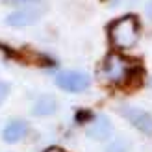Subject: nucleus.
I'll return each mask as SVG.
<instances>
[{
    "mask_svg": "<svg viewBox=\"0 0 152 152\" xmlns=\"http://www.w3.org/2000/svg\"><path fill=\"white\" fill-rule=\"evenodd\" d=\"M108 32L110 41L117 50H128L139 39V20L134 15H124L111 22Z\"/></svg>",
    "mask_w": 152,
    "mask_h": 152,
    "instance_id": "obj_1",
    "label": "nucleus"
},
{
    "mask_svg": "<svg viewBox=\"0 0 152 152\" xmlns=\"http://www.w3.org/2000/svg\"><path fill=\"white\" fill-rule=\"evenodd\" d=\"M119 113L130 123L135 130H139L147 135H152V115L148 111L137 108V106H119Z\"/></svg>",
    "mask_w": 152,
    "mask_h": 152,
    "instance_id": "obj_4",
    "label": "nucleus"
},
{
    "mask_svg": "<svg viewBox=\"0 0 152 152\" xmlns=\"http://www.w3.org/2000/svg\"><path fill=\"white\" fill-rule=\"evenodd\" d=\"M28 134V124L24 121H11L7 123V126L4 128L2 132V137L6 143H17L20 139H24Z\"/></svg>",
    "mask_w": 152,
    "mask_h": 152,
    "instance_id": "obj_7",
    "label": "nucleus"
},
{
    "mask_svg": "<svg viewBox=\"0 0 152 152\" xmlns=\"http://www.w3.org/2000/svg\"><path fill=\"white\" fill-rule=\"evenodd\" d=\"M128 2H134V0H111L113 6H121V4H128Z\"/></svg>",
    "mask_w": 152,
    "mask_h": 152,
    "instance_id": "obj_12",
    "label": "nucleus"
},
{
    "mask_svg": "<svg viewBox=\"0 0 152 152\" xmlns=\"http://www.w3.org/2000/svg\"><path fill=\"white\" fill-rule=\"evenodd\" d=\"M135 67L132 61L121 54H110L102 63V76L110 83H124L132 78Z\"/></svg>",
    "mask_w": 152,
    "mask_h": 152,
    "instance_id": "obj_2",
    "label": "nucleus"
},
{
    "mask_svg": "<svg viewBox=\"0 0 152 152\" xmlns=\"http://www.w3.org/2000/svg\"><path fill=\"white\" fill-rule=\"evenodd\" d=\"M145 13H147V17L152 20V0H148L147 6H145Z\"/></svg>",
    "mask_w": 152,
    "mask_h": 152,
    "instance_id": "obj_11",
    "label": "nucleus"
},
{
    "mask_svg": "<svg viewBox=\"0 0 152 152\" xmlns=\"http://www.w3.org/2000/svg\"><path fill=\"white\" fill-rule=\"evenodd\" d=\"M56 86L67 93H82L91 86V78L87 72L82 71H61L56 74Z\"/></svg>",
    "mask_w": 152,
    "mask_h": 152,
    "instance_id": "obj_3",
    "label": "nucleus"
},
{
    "mask_svg": "<svg viewBox=\"0 0 152 152\" xmlns=\"http://www.w3.org/2000/svg\"><path fill=\"white\" fill-rule=\"evenodd\" d=\"M43 152H63V150L59 148V147H48V148H45Z\"/></svg>",
    "mask_w": 152,
    "mask_h": 152,
    "instance_id": "obj_13",
    "label": "nucleus"
},
{
    "mask_svg": "<svg viewBox=\"0 0 152 152\" xmlns=\"http://www.w3.org/2000/svg\"><path fill=\"white\" fill-rule=\"evenodd\" d=\"M7 95H10V83H6V82H0V104H2Z\"/></svg>",
    "mask_w": 152,
    "mask_h": 152,
    "instance_id": "obj_10",
    "label": "nucleus"
},
{
    "mask_svg": "<svg viewBox=\"0 0 152 152\" xmlns=\"http://www.w3.org/2000/svg\"><path fill=\"white\" fill-rule=\"evenodd\" d=\"M111 132H113L111 121L106 115H102V113L100 115H95L93 121H91L86 128V134L91 139H96V141H106L111 135Z\"/></svg>",
    "mask_w": 152,
    "mask_h": 152,
    "instance_id": "obj_6",
    "label": "nucleus"
},
{
    "mask_svg": "<svg viewBox=\"0 0 152 152\" xmlns=\"http://www.w3.org/2000/svg\"><path fill=\"white\" fill-rule=\"evenodd\" d=\"M56 110H58V102H56V98L50 96V95L39 96L34 102V106H32V113H34V115H37V117H48Z\"/></svg>",
    "mask_w": 152,
    "mask_h": 152,
    "instance_id": "obj_8",
    "label": "nucleus"
},
{
    "mask_svg": "<svg viewBox=\"0 0 152 152\" xmlns=\"http://www.w3.org/2000/svg\"><path fill=\"white\" fill-rule=\"evenodd\" d=\"M130 150V141L124 137H117L110 141V145L106 147V152H128Z\"/></svg>",
    "mask_w": 152,
    "mask_h": 152,
    "instance_id": "obj_9",
    "label": "nucleus"
},
{
    "mask_svg": "<svg viewBox=\"0 0 152 152\" xmlns=\"http://www.w3.org/2000/svg\"><path fill=\"white\" fill-rule=\"evenodd\" d=\"M45 13L43 7L39 6H28V7H20L15 10L13 13H10L6 17V22L13 28H22V26H30L41 19V15Z\"/></svg>",
    "mask_w": 152,
    "mask_h": 152,
    "instance_id": "obj_5",
    "label": "nucleus"
}]
</instances>
